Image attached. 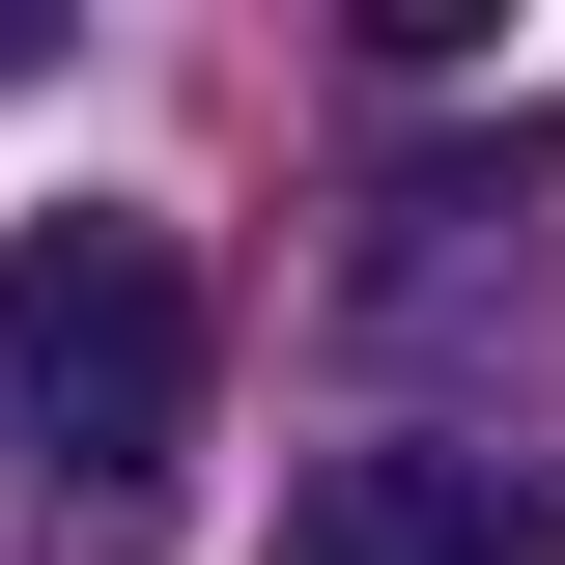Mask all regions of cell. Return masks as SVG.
<instances>
[{"label":"cell","mask_w":565,"mask_h":565,"mask_svg":"<svg viewBox=\"0 0 565 565\" xmlns=\"http://www.w3.org/2000/svg\"><path fill=\"white\" fill-rule=\"evenodd\" d=\"M199 367H226V311H199V255L141 199H57V226H0V452L57 509H141L170 452H199Z\"/></svg>","instance_id":"1"},{"label":"cell","mask_w":565,"mask_h":565,"mask_svg":"<svg viewBox=\"0 0 565 565\" xmlns=\"http://www.w3.org/2000/svg\"><path fill=\"white\" fill-rule=\"evenodd\" d=\"M282 565H565V481H509V452H311Z\"/></svg>","instance_id":"2"},{"label":"cell","mask_w":565,"mask_h":565,"mask_svg":"<svg viewBox=\"0 0 565 565\" xmlns=\"http://www.w3.org/2000/svg\"><path fill=\"white\" fill-rule=\"evenodd\" d=\"M0 85H29V29H0Z\"/></svg>","instance_id":"3"}]
</instances>
